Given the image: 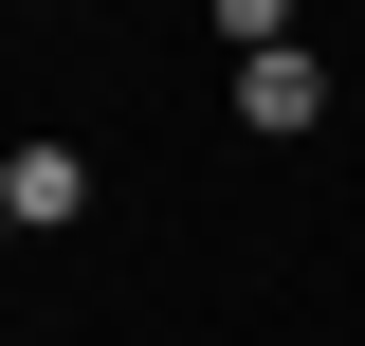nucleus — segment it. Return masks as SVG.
Returning a JSON list of instances; mask_svg holds the SVG:
<instances>
[{
	"instance_id": "nucleus-1",
	"label": "nucleus",
	"mask_w": 365,
	"mask_h": 346,
	"mask_svg": "<svg viewBox=\"0 0 365 346\" xmlns=\"http://www.w3.org/2000/svg\"><path fill=\"white\" fill-rule=\"evenodd\" d=\"M329 110H347V73H329L311 37H274V55H237V128H256V146H292V128H329Z\"/></svg>"
},
{
	"instance_id": "nucleus-2",
	"label": "nucleus",
	"mask_w": 365,
	"mask_h": 346,
	"mask_svg": "<svg viewBox=\"0 0 365 346\" xmlns=\"http://www.w3.org/2000/svg\"><path fill=\"white\" fill-rule=\"evenodd\" d=\"M0 201H19V237H73V219H91V146L73 128H19V146H0Z\"/></svg>"
},
{
	"instance_id": "nucleus-3",
	"label": "nucleus",
	"mask_w": 365,
	"mask_h": 346,
	"mask_svg": "<svg viewBox=\"0 0 365 346\" xmlns=\"http://www.w3.org/2000/svg\"><path fill=\"white\" fill-rule=\"evenodd\" d=\"M201 19H220V55H274V37H292V0H201Z\"/></svg>"
},
{
	"instance_id": "nucleus-4",
	"label": "nucleus",
	"mask_w": 365,
	"mask_h": 346,
	"mask_svg": "<svg viewBox=\"0 0 365 346\" xmlns=\"http://www.w3.org/2000/svg\"><path fill=\"white\" fill-rule=\"evenodd\" d=\"M0 256H19V201H0Z\"/></svg>"
}]
</instances>
